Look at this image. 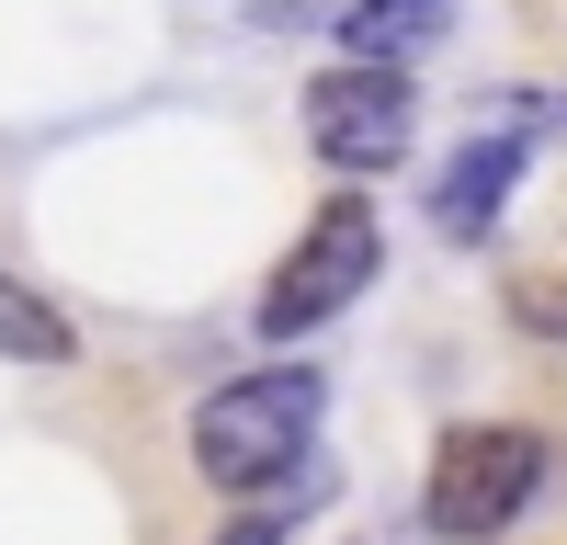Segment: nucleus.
Listing matches in <instances>:
<instances>
[{
    "label": "nucleus",
    "mask_w": 567,
    "mask_h": 545,
    "mask_svg": "<svg viewBox=\"0 0 567 545\" xmlns=\"http://www.w3.org/2000/svg\"><path fill=\"white\" fill-rule=\"evenodd\" d=\"M432 34H443V0H352L341 12V58L409 69V45H432Z\"/></svg>",
    "instance_id": "7"
},
{
    "label": "nucleus",
    "mask_w": 567,
    "mask_h": 545,
    "mask_svg": "<svg viewBox=\"0 0 567 545\" xmlns=\"http://www.w3.org/2000/svg\"><path fill=\"white\" fill-rule=\"evenodd\" d=\"M374 261H386V216H374L363 194H329V205L296 227V250L272 261V285H261V307H250V330L296 352L307 330H329V318H341V307L374 285Z\"/></svg>",
    "instance_id": "3"
},
{
    "label": "nucleus",
    "mask_w": 567,
    "mask_h": 545,
    "mask_svg": "<svg viewBox=\"0 0 567 545\" xmlns=\"http://www.w3.org/2000/svg\"><path fill=\"white\" fill-rule=\"evenodd\" d=\"M545 489V432L534 421H454L420 477V523L443 545H499Z\"/></svg>",
    "instance_id": "2"
},
{
    "label": "nucleus",
    "mask_w": 567,
    "mask_h": 545,
    "mask_svg": "<svg viewBox=\"0 0 567 545\" xmlns=\"http://www.w3.org/2000/svg\"><path fill=\"white\" fill-rule=\"evenodd\" d=\"M205 545H284V512H272V500H250V512H227Z\"/></svg>",
    "instance_id": "9"
},
{
    "label": "nucleus",
    "mask_w": 567,
    "mask_h": 545,
    "mask_svg": "<svg viewBox=\"0 0 567 545\" xmlns=\"http://www.w3.org/2000/svg\"><path fill=\"white\" fill-rule=\"evenodd\" d=\"M511 330L523 341H567V272H511Z\"/></svg>",
    "instance_id": "8"
},
{
    "label": "nucleus",
    "mask_w": 567,
    "mask_h": 545,
    "mask_svg": "<svg viewBox=\"0 0 567 545\" xmlns=\"http://www.w3.org/2000/svg\"><path fill=\"white\" fill-rule=\"evenodd\" d=\"M409 125H420V80L386 58H329L307 80V148L329 171H386L409 160Z\"/></svg>",
    "instance_id": "4"
},
{
    "label": "nucleus",
    "mask_w": 567,
    "mask_h": 545,
    "mask_svg": "<svg viewBox=\"0 0 567 545\" xmlns=\"http://www.w3.org/2000/svg\"><path fill=\"white\" fill-rule=\"evenodd\" d=\"M318 409H329V376H318V363H250V376H227V387L194 398L182 454H194L205 489H227V500H272L284 477L307 466Z\"/></svg>",
    "instance_id": "1"
},
{
    "label": "nucleus",
    "mask_w": 567,
    "mask_h": 545,
    "mask_svg": "<svg viewBox=\"0 0 567 545\" xmlns=\"http://www.w3.org/2000/svg\"><path fill=\"white\" fill-rule=\"evenodd\" d=\"M0 352H12V363H45V376H58V363H80L69 307H58V296H34L23 272H0Z\"/></svg>",
    "instance_id": "6"
},
{
    "label": "nucleus",
    "mask_w": 567,
    "mask_h": 545,
    "mask_svg": "<svg viewBox=\"0 0 567 545\" xmlns=\"http://www.w3.org/2000/svg\"><path fill=\"white\" fill-rule=\"evenodd\" d=\"M523 136H511V125H488V136H465V148L443 160V182H432V227H443V239H488V227H499V205L511 194H523Z\"/></svg>",
    "instance_id": "5"
}]
</instances>
